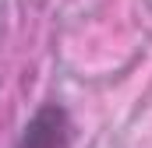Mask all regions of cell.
Wrapping results in <instances>:
<instances>
[{
	"instance_id": "cell-1",
	"label": "cell",
	"mask_w": 152,
	"mask_h": 148,
	"mask_svg": "<svg viewBox=\"0 0 152 148\" xmlns=\"http://www.w3.org/2000/svg\"><path fill=\"white\" fill-rule=\"evenodd\" d=\"M71 138H75V127L67 110L60 102H42L32 113V120L21 127L14 148H71Z\"/></svg>"
}]
</instances>
